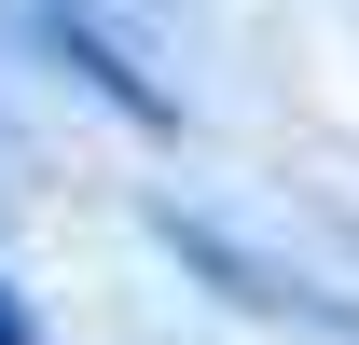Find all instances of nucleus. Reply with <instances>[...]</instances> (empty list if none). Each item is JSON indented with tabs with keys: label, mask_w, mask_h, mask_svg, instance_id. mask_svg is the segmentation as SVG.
<instances>
[{
	"label": "nucleus",
	"mask_w": 359,
	"mask_h": 345,
	"mask_svg": "<svg viewBox=\"0 0 359 345\" xmlns=\"http://www.w3.org/2000/svg\"><path fill=\"white\" fill-rule=\"evenodd\" d=\"M0 345H42V318L14 304V276H0Z\"/></svg>",
	"instance_id": "f257e3e1"
}]
</instances>
